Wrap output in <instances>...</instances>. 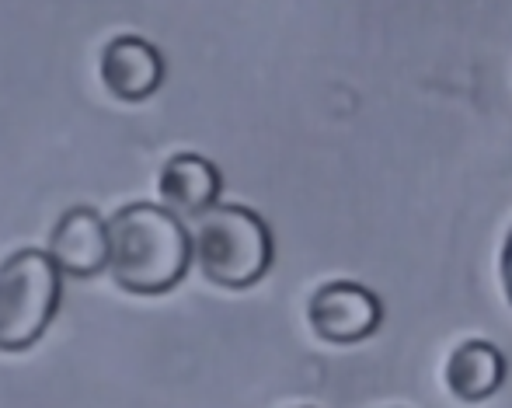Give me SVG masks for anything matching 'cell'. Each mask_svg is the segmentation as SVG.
<instances>
[{"label": "cell", "mask_w": 512, "mask_h": 408, "mask_svg": "<svg viewBox=\"0 0 512 408\" xmlns=\"http://www.w3.org/2000/svg\"><path fill=\"white\" fill-rule=\"evenodd\" d=\"M164 56L143 35H115L105 42L102 60H98V77L105 91L119 102H147L164 84Z\"/></svg>", "instance_id": "5"}, {"label": "cell", "mask_w": 512, "mask_h": 408, "mask_svg": "<svg viewBox=\"0 0 512 408\" xmlns=\"http://www.w3.org/2000/svg\"><path fill=\"white\" fill-rule=\"evenodd\" d=\"M384 321V304L363 283L352 279H331L321 283L307 300V325L317 339L331 346H356L370 339Z\"/></svg>", "instance_id": "4"}, {"label": "cell", "mask_w": 512, "mask_h": 408, "mask_svg": "<svg viewBox=\"0 0 512 408\" xmlns=\"http://www.w3.org/2000/svg\"><path fill=\"white\" fill-rule=\"evenodd\" d=\"M192 259L220 290H248L272 269L276 241L269 224L251 206L216 203L196 217Z\"/></svg>", "instance_id": "2"}, {"label": "cell", "mask_w": 512, "mask_h": 408, "mask_svg": "<svg viewBox=\"0 0 512 408\" xmlns=\"http://www.w3.org/2000/svg\"><path fill=\"white\" fill-rule=\"evenodd\" d=\"M157 189H161V203L171 213H178V217H199L209 206L220 203L223 175L203 154H175L164 161Z\"/></svg>", "instance_id": "7"}, {"label": "cell", "mask_w": 512, "mask_h": 408, "mask_svg": "<svg viewBox=\"0 0 512 408\" xmlns=\"http://www.w3.org/2000/svg\"><path fill=\"white\" fill-rule=\"evenodd\" d=\"M60 266L39 248L0 262V353H25L46 335L60 307Z\"/></svg>", "instance_id": "3"}, {"label": "cell", "mask_w": 512, "mask_h": 408, "mask_svg": "<svg viewBox=\"0 0 512 408\" xmlns=\"http://www.w3.org/2000/svg\"><path fill=\"white\" fill-rule=\"evenodd\" d=\"M304 408H310V405H304Z\"/></svg>", "instance_id": "10"}, {"label": "cell", "mask_w": 512, "mask_h": 408, "mask_svg": "<svg viewBox=\"0 0 512 408\" xmlns=\"http://www.w3.org/2000/svg\"><path fill=\"white\" fill-rule=\"evenodd\" d=\"M192 231L157 203H129L108 217V279L133 297L175 290L192 266Z\"/></svg>", "instance_id": "1"}, {"label": "cell", "mask_w": 512, "mask_h": 408, "mask_svg": "<svg viewBox=\"0 0 512 408\" xmlns=\"http://www.w3.org/2000/svg\"><path fill=\"white\" fill-rule=\"evenodd\" d=\"M499 279H502V293H506L509 307H512V227L502 241V252H499Z\"/></svg>", "instance_id": "9"}, {"label": "cell", "mask_w": 512, "mask_h": 408, "mask_svg": "<svg viewBox=\"0 0 512 408\" xmlns=\"http://www.w3.org/2000/svg\"><path fill=\"white\" fill-rule=\"evenodd\" d=\"M46 252L63 276H98L108 269V220L95 206H70L49 231Z\"/></svg>", "instance_id": "6"}, {"label": "cell", "mask_w": 512, "mask_h": 408, "mask_svg": "<svg viewBox=\"0 0 512 408\" xmlns=\"http://www.w3.org/2000/svg\"><path fill=\"white\" fill-rule=\"evenodd\" d=\"M446 391L467 405L488 402L506 384V356L488 339H464L443 367Z\"/></svg>", "instance_id": "8"}]
</instances>
